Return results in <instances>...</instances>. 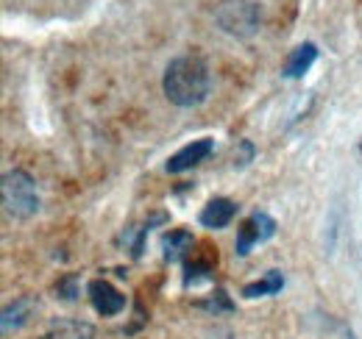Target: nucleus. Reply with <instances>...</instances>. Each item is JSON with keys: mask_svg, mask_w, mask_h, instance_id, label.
Here are the masks:
<instances>
[{"mask_svg": "<svg viewBox=\"0 0 362 339\" xmlns=\"http://www.w3.org/2000/svg\"><path fill=\"white\" fill-rule=\"evenodd\" d=\"M209 86H212V76H209V67L201 56L195 53H187L173 59L168 67H165V76H162V89H165V97L179 106V109H192V106H201L206 97H209Z\"/></svg>", "mask_w": 362, "mask_h": 339, "instance_id": "obj_1", "label": "nucleus"}, {"mask_svg": "<svg viewBox=\"0 0 362 339\" xmlns=\"http://www.w3.org/2000/svg\"><path fill=\"white\" fill-rule=\"evenodd\" d=\"M0 195H3V209L8 217L17 220H28L40 212L42 201H40V189L37 181L25 172V170H8L0 181Z\"/></svg>", "mask_w": 362, "mask_h": 339, "instance_id": "obj_2", "label": "nucleus"}, {"mask_svg": "<svg viewBox=\"0 0 362 339\" xmlns=\"http://www.w3.org/2000/svg\"><path fill=\"white\" fill-rule=\"evenodd\" d=\"M215 23L237 40H248L262 28V0H218Z\"/></svg>", "mask_w": 362, "mask_h": 339, "instance_id": "obj_3", "label": "nucleus"}, {"mask_svg": "<svg viewBox=\"0 0 362 339\" xmlns=\"http://www.w3.org/2000/svg\"><path fill=\"white\" fill-rule=\"evenodd\" d=\"M273 234H276V220L265 212H254L243 222L237 242H234V251H237V256H248L257 242H268Z\"/></svg>", "mask_w": 362, "mask_h": 339, "instance_id": "obj_4", "label": "nucleus"}, {"mask_svg": "<svg viewBox=\"0 0 362 339\" xmlns=\"http://www.w3.org/2000/svg\"><path fill=\"white\" fill-rule=\"evenodd\" d=\"M87 295H90L92 309H95L98 314H103V317H115V314H120V311L126 309V295L117 292V290H115L109 281H103V278L90 281Z\"/></svg>", "mask_w": 362, "mask_h": 339, "instance_id": "obj_5", "label": "nucleus"}, {"mask_svg": "<svg viewBox=\"0 0 362 339\" xmlns=\"http://www.w3.org/2000/svg\"><path fill=\"white\" fill-rule=\"evenodd\" d=\"M212 150H215V142L209 139V136H204V139H195V142H189V145H184L181 150H176L170 159H168V165L165 170L168 172H184V170H192L195 165H201L204 159H209L212 156Z\"/></svg>", "mask_w": 362, "mask_h": 339, "instance_id": "obj_6", "label": "nucleus"}, {"mask_svg": "<svg viewBox=\"0 0 362 339\" xmlns=\"http://www.w3.org/2000/svg\"><path fill=\"white\" fill-rule=\"evenodd\" d=\"M234 214H237V203L234 201H228V198H212L204 206V212L198 214V222L204 228H209V231H218V228H226L228 222L234 220Z\"/></svg>", "mask_w": 362, "mask_h": 339, "instance_id": "obj_7", "label": "nucleus"}, {"mask_svg": "<svg viewBox=\"0 0 362 339\" xmlns=\"http://www.w3.org/2000/svg\"><path fill=\"white\" fill-rule=\"evenodd\" d=\"M34 306H37V300H34L31 295L17 297L14 303H8V306L3 309V320H0L3 334H11V331L23 328V326L28 323V317L34 314Z\"/></svg>", "mask_w": 362, "mask_h": 339, "instance_id": "obj_8", "label": "nucleus"}, {"mask_svg": "<svg viewBox=\"0 0 362 339\" xmlns=\"http://www.w3.org/2000/svg\"><path fill=\"white\" fill-rule=\"evenodd\" d=\"M315 59H317V44L313 42L298 44L287 56V61H284V78H304L310 73V67L315 64Z\"/></svg>", "mask_w": 362, "mask_h": 339, "instance_id": "obj_9", "label": "nucleus"}, {"mask_svg": "<svg viewBox=\"0 0 362 339\" xmlns=\"http://www.w3.org/2000/svg\"><path fill=\"white\" fill-rule=\"evenodd\" d=\"M192 245H195V239H192V234H189V231H184V228L170 231V234L162 239L165 261H181L184 256L192 251Z\"/></svg>", "mask_w": 362, "mask_h": 339, "instance_id": "obj_10", "label": "nucleus"}, {"mask_svg": "<svg viewBox=\"0 0 362 339\" xmlns=\"http://www.w3.org/2000/svg\"><path fill=\"white\" fill-rule=\"evenodd\" d=\"M95 337V328L90 323H81V320H56L50 326L45 339H92Z\"/></svg>", "mask_w": 362, "mask_h": 339, "instance_id": "obj_11", "label": "nucleus"}, {"mask_svg": "<svg viewBox=\"0 0 362 339\" xmlns=\"http://www.w3.org/2000/svg\"><path fill=\"white\" fill-rule=\"evenodd\" d=\"M284 287V278H281V273L279 270H271L262 281H254V284H248V287H243V297H248V300H254V297H265V295H276L279 290Z\"/></svg>", "mask_w": 362, "mask_h": 339, "instance_id": "obj_12", "label": "nucleus"}, {"mask_svg": "<svg viewBox=\"0 0 362 339\" xmlns=\"http://www.w3.org/2000/svg\"><path fill=\"white\" fill-rule=\"evenodd\" d=\"M212 264L209 261H189L187 273H184V287H195L201 281H212Z\"/></svg>", "mask_w": 362, "mask_h": 339, "instance_id": "obj_13", "label": "nucleus"}, {"mask_svg": "<svg viewBox=\"0 0 362 339\" xmlns=\"http://www.w3.org/2000/svg\"><path fill=\"white\" fill-rule=\"evenodd\" d=\"M56 292H59V297H64V300H76V295H78V290H76V275H64V278L56 284Z\"/></svg>", "mask_w": 362, "mask_h": 339, "instance_id": "obj_14", "label": "nucleus"}, {"mask_svg": "<svg viewBox=\"0 0 362 339\" xmlns=\"http://www.w3.org/2000/svg\"><path fill=\"white\" fill-rule=\"evenodd\" d=\"M360 150H362V142H360Z\"/></svg>", "mask_w": 362, "mask_h": 339, "instance_id": "obj_15", "label": "nucleus"}, {"mask_svg": "<svg viewBox=\"0 0 362 339\" xmlns=\"http://www.w3.org/2000/svg\"><path fill=\"white\" fill-rule=\"evenodd\" d=\"M226 339H231V337H226Z\"/></svg>", "mask_w": 362, "mask_h": 339, "instance_id": "obj_16", "label": "nucleus"}]
</instances>
